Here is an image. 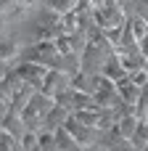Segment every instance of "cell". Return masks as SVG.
I'll list each match as a JSON object with an SVG mask.
<instances>
[{
    "label": "cell",
    "mask_w": 148,
    "mask_h": 151,
    "mask_svg": "<svg viewBox=\"0 0 148 151\" xmlns=\"http://www.w3.org/2000/svg\"><path fill=\"white\" fill-rule=\"evenodd\" d=\"M101 74H103L106 80H114V82H119V80H124V77H127V69H124V64H122L119 53H114V56H109V58H106V64H103Z\"/></svg>",
    "instance_id": "cell-2"
},
{
    "label": "cell",
    "mask_w": 148,
    "mask_h": 151,
    "mask_svg": "<svg viewBox=\"0 0 148 151\" xmlns=\"http://www.w3.org/2000/svg\"><path fill=\"white\" fill-rule=\"evenodd\" d=\"M117 90H119V98L127 104V106H135V101L140 98V93H143V88H138L135 82H132V77L127 74L124 80H119L117 82Z\"/></svg>",
    "instance_id": "cell-3"
},
{
    "label": "cell",
    "mask_w": 148,
    "mask_h": 151,
    "mask_svg": "<svg viewBox=\"0 0 148 151\" xmlns=\"http://www.w3.org/2000/svg\"><path fill=\"white\" fill-rule=\"evenodd\" d=\"M45 8L58 13V16H66V13H71L77 8V3L74 0H45Z\"/></svg>",
    "instance_id": "cell-7"
},
{
    "label": "cell",
    "mask_w": 148,
    "mask_h": 151,
    "mask_svg": "<svg viewBox=\"0 0 148 151\" xmlns=\"http://www.w3.org/2000/svg\"><path fill=\"white\" fill-rule=\"evenodd\" d=\"M138 125H140V119H138L135 114H124V117H122V119L117 122V130L122 133V138H124V141H130V138L135 135Z\"/></svg>",
    "instance_id": "cell-4"
},
{
    "label": "cell",
    "mask_w": 148,
    "mask_h": 151,
    "mask_svg": "<svg viewBox=\"0 0 148 151\" xmlns=\"http://www.w3.org/2000/svg\"><path fill=\"white\" fill-rule=\"evenodd\" d=\"M130 143H132L138 151H146L148 149V122H146V119H140V125H138L135 135L130 138Z\"/></svg>",
    "instance_id": "cell-6"
},
{
    "label": "cell",
    "mask_w": 148,
    "mask_h": 151,
    "mask_svg": "<svg viewBox=\"0 0 148 151\" xmlns=\"http://www.w3.org/2000/svg\"><path fill=\"white\" fill-rule=\"evenodd\" d=\"M85 151H111V149H106L103 143H93V146H87Z\"/></svg>",
    "instance_id": "cell-8"
},
{
    "label": "cell",
    "mask_w": 148,
    "mask_h": 151,
    "mask_svg": "<svg viewBox=\"0 0 148 151\" xmlns=\"http://www.w3.org/2000/svg\"><path fill=\"white\" fill-rule=\"evenodd\" d=\"M56 146H58V151H77L79 149V143L74 141V135L66 127H58L56 130Z\"/></svg>",
    "instance_id": "cell-5"
},
{
    "label": "cell",
    "mask_w": 148,
    "mask_h": 151,
    "mask_svg": "<svg viewBox=\"0 0 148 151\" xmlns=\"http://www.w3.org/2000/svg\"><path fill=\"white\" fill-rule=\"evenodd\" d=\"M69 88H71V74H66V72H61V69H50L48 77H45L42 93L50 96V98H56V96H61V93L69 90Z\"/></svg>",
    "instance_id": "cell-1"
}]
</instances>
